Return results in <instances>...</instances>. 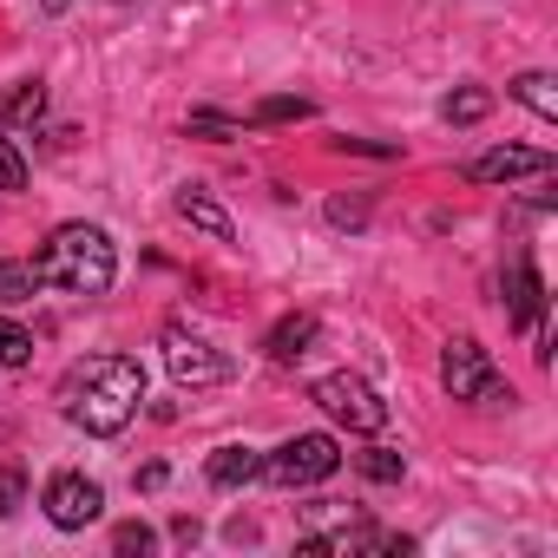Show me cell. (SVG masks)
<instances>
[{
  "instance_id": "obj_10",
  "label": "cell",
  "mask_w": 558,
  "mask_h": 558,
  "mask_svg": "<svg viewBox=\"0 0 558 558\" xmlns=\"http://www.w3.org/2000/svg\"><path fill=\"white\" fill-rule=\"evenodd\" d=\"M204 480H210L217 493H236V486L263 480V453H256V447H217L210 466H204Z\"/></svg>"
},
{
  "instance_id": "obj_3",
  "label": "cell",
  "mask_w": 558,
  "mask_h": 558,
  "mask_svg": "<svg viewBox=\"0 0 558 558\" xmlns=\"http://www.w3.org/2000/svg\"><path fill=\"white\" fill-rule=\"evenodd\" d=\"M440 388H447L453 401H473V408H506V401H512V388L493 375V355H486L473 336H453V342L440 349Z\"/></svg>"
},
{
  "instance_id": "obj_27",
  "label": "cell",
  "mask_w": 558,
  "mask_h": 558,
  "mask_svg": "<svg viewBox=\"0 0 558 558\" xmlns=\"http://www.w3.org/2000/svg\"><path fill=\"white\" fill-rule=\"evenodd\" d=\"M0 440H8V427H0Z\"/></svg>"
},
{
  "instance_id": "obj_16",
  "label": "cell",
  "mask_w": 558,
  "mask_h": 558,
  "mask_svg": "<svg viewBox=\"0 0 558 558\" xmlns=\"http://www.w3.org/2000/svg\"><path fill=\"white\" fill-rule=\"evenodd\" d=\"M486 112H493V93H486V86H453V93L440 99V119H447V125H480Z\"/></svg>"
},
{
  "instance_id": "obj_2",
  "label": "cell",
  "mask_w": 558,
  "mask_h": 558,
  "mask_svg": "<svg viewBox=\"0 0 558 558\" xmlns=\"http://www.w3.org/2000/svg\"><path fill=\"white\" fill-rule=\"evenodd\" d=\"M34 263H40V283H53L66 296H106L119 276V250L99 223H60Z\"/></svg>"
},
{
  "instance_id": "obj_19",
  "label": "cell",
  "mask_w": 558,
  "mask_h": 558,
  "mask_svg": "<svg viewBox=\"0 0 558 558\" xmlns=\"http://www.w3.org/2000/svg\"><path fill=\"white\" fill-rule=\"evenodd\" d=\"M316 106L310 99H263L256 112H250V125H290V119H310Z\"/></svg>"
},
{
  "instance_id": "obj_13",
  "label": "cell",
  "mask_w": 558,
  "mask_h": 558,
  "mask_svg": "<svg viewBox=\"0 0 558 558\" xmlns=\"http://www.w3.org/2000/svg\"><path fill=\"white\" fill-rule=\"evenodd\" d=\"M310 342H316V316L296 310V316H283V323L269 329L263 349H269V362H296V355H310Z\"/></svg>"
},
{
  "instance_id": "obj_4",
  "label": "cell",
  "mask_w": 558,
  "mask_h": 558,
  "mask_svg": "<svg viewBox=\"0 0 558 558\" xmlns=\"http://www.w3.org/2000/svg\"><path fill=\"white\" fill-rule=\"evenodd\" d=\"M342 466V447L329 440V434H290L276 453H263V480H276V486H316V480H329Z\"/></svg>"
},
{
  "instance_id": "obj_9",
  "label": "cell",
  "mask_w": 558,
  "mask_h": 558,
  "mask_svg": "<svg viewBox=\"0 0 558 558\" xmlns=\"http://www.w3.org/2000/svg\"><path fill=\"white\" fill-rule=\"evenodd\" d=\"M506 316L525 336H538V323H545V283H538L532 256H512V269H506Z\"/></svg>"
},
{
  "instance_id": "obj_8",
  "label": "cell",
  "mask_w": 558,
  "mask_h": 558,
  "mask_svg": "<svg viewBox=\"0 0 558 558\" xmlns=\"http://www.w3.org/2000/svg\"><path fill=\"white\" fill-rule=\"evenodd\" d=\"M545 171H551V151H538V145H493L466 165L473 184H512V178H545Z\"/></svg>"
},
{
  "instance_id": "obj_5",
  "label": "cell",
  "mask_w": 558,
  "mask_h": 558,
  "mask_svg": "<svg viewBox=\"0 0 558 558\" xmlns=\"http://www.w3.org/2000/svg\"><path fill=\"white\" fill-rule=\"evenodd\" d=\"M310 401H316L329 421H342L349 434H381V427H388V401H381L362 375H323V381L310 388Z\"/></svg>"
},
{
  "instance_id": "obj_11",
  "label": "cell",
  "mask_w": 558,
  "mask_h": 558,
  "mask_svg": "<svg viewBox=\"0 0 558 558\" xmlns=\"http://www.w3.org/2000/svg\"><path fill=\"white\" fill-rule=\"evenodd\" d=\"M178 217H184L191 230H204V236H217V243H230V236H236V223H230V210H223V204H210V197H204V191H191V184L178 191Z\"/></svg>"
},
{
  "instance_id": "obj_15",
  "label": "cell",
  "mask_w": 558,
  "mask_h": 558,
  "mask_svg": "<svg viewBox=\"0 0 558 558\" xmlns=\"http://www.w3.org/2000/svg\"><path fill=\"white\" fill-rule=\"evenodd\" d=\"M506 93H512L525 112H538V119H558V80H551V73H519Z\"/></svg>"
},
{
  "instance_id": "obj_26",
  "label": "cell",
  "mask_w": 558,
  "mask_h": 558,
  "mask_svg": "<svg viewBox=\"0 0 558 558\" xmlns=\"http://www.w3.org/2000/svg\"><path fill=\"white\" fill-rule=\"evenodd\" d=\"M40 8H47V14H60V8H66V0H40Z\"/></svg>"
},
{
  "instance_id": "obj_20",
  "label": "cell",
  "mask_w": 558,
  "mask_h": 558,
  "mask_svg": "<svg viewBox=\"0 0 558 558\" xmlns=\"http://www.w3.org/2000/svg\"><path fill=\"white\" fill-rule=\"evenodd\" d=\"M21 506H27V466H21V460H8V466H0V512L14 519Z\"/></svg>"
},
{
  "instance_id": "obj_12",
  "label": "cell",
  "mask_w": 558,
  "mask_h": 558,
  "mask_svg": "<svg viewBox=\"0 0 558 558\" xmlns=\"http://www.w3.org/2000/svg\"><path fill=\"white\" fill-rule=\"evenodd\" d=\"M34 290H40V263L34 256H0V310L34 303Z\"/></svg>"
},
{
  "instance_id": "obj_6",
  "label": "cell",
  "mask_w": 558,
  "mask_h": 558,
  "mask_svg": "<svg viewBox=\"0 0 558 558\" xmlns=\"http://www.w3.org/2000/svg\"><path fill=\"white\" fill-rule=\"evenodd\" d=\"M40 506H47V519H53L60 532H86V525L106 512V493H99V480H86V473H53Z\"/></svg>"
},
{
  "instance_id": "obj_18",
  "label": "cell",
  "mask_w": 558,
  "mask_h": 558,
  "mask_svg": "<svg viewBox=\"0 0 558 558\" xmlns=\"http://www.w3.org/2000/svg\"><path fill=\"white\" fill-rule=\"evenodd\" d=\"M355 466H362L375 486H395V480H401V453H395V447H362Z\"/></svg>"
},
{
  "instance_id": "obj_14",
  "label": "cell",
  "mask_w": 558,
  "mask_h": 558,
  "mask_svg": "<svg viewBox=\"0 0 558 558\" xmlns=\"http://www.w3.org/2000/svg\"><path fill=\"white\" fill-rule=\"evenodd\" d=\"M40 119H47V86L40 80H21L0 99V125H40Z\"/></svg>"
},
{
  "instance_id": "obj_21",
  "label": "cell",
  "mask_w": 558,
  "mask_h": 558,
  "mask_svg": "<svg viewBox=\"0 0 558 558\" xmlns=\"http://www.w3.org/2000/svg\"><path fill=\"white\" fill-rule=\"evenodd\" d=\"M151 545H158V532H151V525H145V519H125V525H119V532H112V551H119V558H132V551H138V558H145V551H151Z\"/></svg>"
},
{
  "instance_id": "obj_24",
  "label": "cell",
  "mask_w": 558,
  "mask_h": 558,
  "mask_svg": "<svg viewBox=\"0 0 558 558\" xmlns=\"http://www.w3.org/2000/svg\"><path fill=\"white\" fill-rule=\"evenodd\" d=\"M191 132H197V138H236L243 125H236V119H217V112H191Z\"/></svg>"
},
{
  "instance_id": "obj_22",
  "label": "cell",
  "mask_w": 558,
  "mask_h": 558,
  "mask_svg": "<svg viewBox=\"0 0 558 558\" xmlns=\"http://www.w3.org/2000/svg\"><path fill=\"white\" fill-rule=\"evenodd\" d=\"M0 191H27V158L8 132H0Z\"/></svg>"
},
{
  "instance_id": "obj_7",
  "label": "cell",
  "mask_w": 558,
  "mask_h": 558,
  "mask_svg": "<svg viewBox=\"0 0 558 558\" xmlns=\"http://www.w3.org/2000/svg\"><path fill=\"white\" fill-rule=\"evenodd\" d=\"M165 368H171V381H178V388H217V381H230V362H223L210 342L184 336V329H171V336H165Z\"/></svg>"
},
{
  "instance_id": "obj_25",
  "label": "cell",
  "mask_w": 558,
  "mask_h": 558,
  "mask_svg": "<svg viewBox=\"0 0 558 558\" xmlns=\"http://www.w3.org/2000/svg\"><path fill=\"white\" fill-rule=\"evenodd\" d=\"M336 151H362V158H395V145H381V138H336Z\"/></svg>"
},
{
  "instance_id": "obj_17",
  "label": "cell",
  "mask_w": 558,
  "mask_h": 558,
  "mask_svg": "<svg viewBox=\"0 0 558 558\" xmlns=\"http://www.w3.org/2000/svg\"><path fill=\"white\" fill-rule=\"evenodd\" d=\"M27 362H34V336L14 316H0V368H27Z\"/></svg>"
},
{
  "instance_id": "obj_23",
  "label": "cell",
  "mask_w": 558,
  "mask_h": 558,
  "mask_svg": "<svg viewBox=\"0 0 558 558\" xmlns=\"http://www.w3.org/2000/svg\"><path fill=\"white\" fill-rule=\"evenodd\" d=\"M329 223L336 230H362L368 223V197H329Z\"/></svg>"
},
{
  "instance_id": "obj_1",
  "label": "cell",
  "mask_w": 558,
  "mask_h": 558,
  "mask_svg": "<svg viewBox=\"0 0 558 558\" xmlns=\"http://www.w3.org/2000/svg\"><path fill=\"white\" fill-rule=\"evenodd\" d=\"M138 401H145V368L132 355H93L66 381V421L86 427V434H99V440L119 434L138 414Z\"/></svg>"
}]
</instances>
